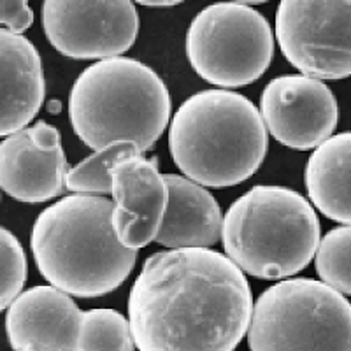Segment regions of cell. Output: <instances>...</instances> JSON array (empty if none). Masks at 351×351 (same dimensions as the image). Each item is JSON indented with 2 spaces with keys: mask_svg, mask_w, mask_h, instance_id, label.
<instances>
[{
  "mask_svg": "<svg viewBox=\"0 0 351 351\" xmlns=\"http://www.w3.org/2000/svg\"><path fill=\"white\" fill-rule=\"evenodd\" d=\"M221 244L228 258L253 278H290L315 258L319 219L295 190L253 186L228 208Z\"/></svg>",
  "mask_w": 351,
  "mask_h": 351,
  "instance_id": "5",
  "label": "cell"
},
{
  "mask_svg": "<svg viewBox=\"0 0 351 351\" xmlns=\"http://www.w3.org/2000/svg\"><path fill=\"white\" fill-rule=\"evenodd\" d=\"M260 114L274 139L297 152L318 148L339 123V106L330 88L295 74L274 77L263 88Z\"/></svg>",
  "mask_w": 351,
  "mask_h": 351,
  "instance_id": "10",
  "label": "cell"
},
{
  "mask_svg": "<svg viewBox=\"0 0 351 351\" xmlns=\"http://www.w3.org/2000/svg\"><path fill=\"white\" fill-rule=\"evenodd\" d=\"M186 55L193 71L219 88L260 80L274 56V36L262 12L241 2L208 5L190 23Z\"/></svg>",
  "mask_w": 351,
  "mask_h": 351,
  "instance_id": "7",
  "label": "cell"
},
{
  "mask_svg": "<svg viewBox=\"0 0 351 351\" xmlns=\"http://www.w3.org/2000/svg\"><path fill=\"white\" fill-rule=\"evenodd\" d=\"M44 34L56 51L74 60L118 58L134 46L139 14L128 0L120 2H65L43 4Z\"/></svg>",
  "mask_w": 351,
  "mask_h": 351,
  "instance_id": "9",
  "label": "cell"
},
{
  "mask_svg": "<svg viewBox=\"0 0 351 351\" xmlns=\"http://www.w3.org/2000/svg\"><path fill=\"white\" fill-rule=\"evenodd\" d=\"M178 4L180 2H141V5H146V8H172Z\"/></svg>",
  "mask_w": 351,
  "mask_h": 351,
  "instance_id": "22",
  "label": "cell"
},
{
  "mask_svg": "<svg viewBox=\"0 0 351 351\" xmlns=\"http://www.w3.org/2000/svg\"><path fill=\"white\" fill-rule=\"evenodd\" d=\"M60 109H62L60 102H56V100H49V102H48V111L51 112V114H58V112H60Z\"/></svg>",
  "mask_w": 351,
  "mask_h": 351,
  "instance_id": "23",
  "label": "cell"
},
{
  "mask_svg": "<svg viewBox=\"0 0 351 351\" xmlns=\"http://www.w3.org/2000/svg\"><path fill=\"white\" fill-rule=\"evenodd\" d=\"M111 195L114 202L116 234L121 244L141 250L156 239L165 211L169 190L155 160L128 156L112 169Z\"/></svg>",
  "mask_w": 351,
  "mask_h": 351,
  "instance_id": "12",
  "label": "cell"
},
{
  "mask_svg": "<svg viewBox=\"0 0 351 351\" xmlns=\"http://www.w3.org/2000/svg\"><path fill=\"white\" fill-rule=\"evenodd\" d=\"M0 23L2 30L21 36L34 23L32 8L23 0H0Z\"/></svg>",
  "mask_w": 351,
  "mask_h": 351,
  "instance_id": "21",
  "label": "cell"
},
{
  "mask_svg": "<svg viewBox=\"0 0 351 351\" xmlns=\"http://www.w3.org/2000/svg\"><path fill=\"white\" fill-rule=\"evenodd\" d=\"M315 267L325 285L351 295V225L325 234L315 255Z\"/></svg>",
  "mask_w": 351,
  "mask_h": 351,
  "instance_id": "19",
  "label": "cell"
},
{
  "mask_svg": "<svg viewBox=\"0 0 351 351\" xmlns=\"http://www.w3.org/2000/svg\"><path fill=\"white\" fill-rule=\"evenodd\" d=\"M114 202L102 195L72 193L37 216L32 253L46 281L69 295H108L130 276L137 252L116 234Z\"/></svg>",
  "mask_w": 351,
  "mask_h": 351,
  "instance_id": "2",
  "label": "cell"
},
{
  "mask_svg": "<svg viewBox=\"0 0 351 351\" xmlns=\"http://www.w3.org/2000/svg\"><path fill=\"white\" fill-rule=\"evenodd\" d=\"M130 322L114 309L83 313L80 351H136Z\"/></svg>",
  "mask_w": 351,
  "mask_h": 351,
  "instance_id": "18",
  "label": "cell"
},
{
  "mask_svg": "<svg viewBox=\"0 0 351 351\" xmlns=\"http://www.w3.org/2000/svg\"><path fill=\"white\" fill-rule=\"evenodd\" d=\"M252 351H351V302L311 278L280 281L253 306Z\"/></svg>",
  "mask_w": 351,
  "mask_h": 351,
  "instance_id": "6",
  "label": "cell"
},
{
  "mask_svg": "<svg viewBox=\"0 0 351 351\" xmlns=\"http://www.w3.org/2000/svg\"><path fill=\"white\" fill-rule=\"evenodd\" d=\"M276 39L302 76H351V2L283 0L276 9Z\"/></svg>",
  "mask_w": 351,
  "mask_h": 351,
  "instance_id": "8",
  "label": "cell"
},
{
  "mask_svg": "<svg viewBox=\"0 0 351 351\" xmlns=\"http://www.w3.org/2000/svg\"><path fill=\"white\" fill-rule=\"evenodd\" d=\"M169 148L188 180L211 188L250 180L267 155V127L256 106L228 90L188 97L172 118Z\"/></svg>",
  "mask_w": 351,
  "mask_h": 351,
  "instance_id": "3",
  "label": "cell"
},
{
  "mask_svg": "<svg viewBox=\"0 0 351 351\" xmlns=\"http://www.w3.org/2000/svg\"><path fill=\"white\" fill-rule=\"evenodd\" d=\"M0 263H2V288H0V307L8 309L12 300L21 295L27 280V258L23 246L14 234L0 230Z\"/></svg>",
  "mask_w": 351,
  "mask_h": 351,
  "instance_id": "20",
  "label": "cell"
},
{
  "mask_svg": "<svg viewBox=\"0 0 351 351\" xmlns=\"http://www.w3.org/2000/svg\"><path fill=\"white\" fill-rule=\"evenodd\" d=\"M0 69H2V121L0 136L27 128L40 111L46 95L43 62L27 37L0 28Z\"/></svg>",
  "mask_w": 351,
  "mask_h": 351,
  "instance_id": "14",
  "label": "cell"
},
{
  "mask_svg": "<svg viewBox=\"0 0 351 351\" xmlns=\"http://www.w3.org/2000/svg\"><path fill=\"white\" fill-rule=\"evenodd\" d=\"M83 313L56 287H34L12 300L5 330L14 351H80Z\"/></svg>",
  "mask_w": 351,
  "mask_h": 351,
  "instance_id": "13",
  "label": "cell"
},
{
  "mask_svg": "<svg viewBox=\"0 0 351 351\" xmlns=\"http://www.w3.org/2000/svg\"><path fill=\"white\" fill-rule=\"evenodd\" d=\"M139 148L132 143H116L99 149L69 171L65 186L74 193L108 195L111 193L112 169L128 156L139 155Z\"/></svg>",
  "mask_w": 351,
  "mask_h": 351,
  "instance_id": "17",
  "label": "cell"
},
{
  "mask_svg": "<svg viewBox=\"0 0 351 351\" xmlns=\"http://www.w3.org/2000/svg\"><path fill=\"white\" fill-rule=\"evenodd\" d=\"M69 171L60 130L43 120L0 144V186L14 200L39 204L60 197Z\"/></svg>",
  "mask_w": 351,
  "mask_h": 351,
  "instance_id": "11",
  "label": "cell"
},
{
  "mask_svg": "<svg viewBox=\"0 0 351 351\" xmlns=\"http://www.w3.org/2000/svg\"><path fill=\"white\" fill-rule=\"evenodd\" d=\"M252 315L244 272L209 247L152 255L128 297V322L139 351H234Z\"/></svg>",
  "mask_w": 351,
  "mask_h": 351,
  "instance_id": "1",
  "label": "cell"
},
{
  "mask_svg": "<svg viewBox=\"0 0 351 351\" xmlns=\"http://www.w3.org/2000/svg\"><path fill=\"white\" fill-rule=\"evenodd\" d=\"M171 112V93L158 74L125 56L84 69L69 97L72 128L95 152L116 143L149 152L164 134Z\"/></svg>",
  "mask_w": 351,
  "mask_h": 351,
  "instance_id": "4",
  "label": "cell"
},
{
  "mask_svg": "<svg viewBox=\"0 0 351 351\" xmlns=\"http://www.w3.org/2000/svg\"><path fill=\"white\" fill-rule=\"evenodd\" d=\"M307 195L319 213L351 225V132L319 144L304 171Z\"/></svg>",
  "mask_w": 351,
  "mask_h": 351,
  "instance_id": "16",
  "label": "cell"
},
{
  "mask_svg": "<svg viewBox=\"0 0 351 351\" xmlns=\"http://www.w3.org/2000/svg\"><path fill=\"white\" fill-rule=\"evenodd\" d=\"M169 202L156 243L169 250L211 247L221 239V209L215 197L195 181L180 174H164Z\"/></svg>",
  "mask_w": 351,
  "mask_h": 351,
  "instance_id": "15",
  "label": "cell"
}]
</instances>
